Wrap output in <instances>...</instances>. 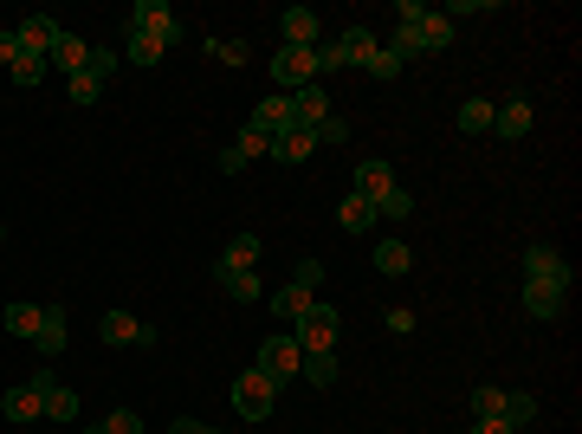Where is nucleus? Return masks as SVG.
<instances>
[{"label": "nucleus", "mask_w": 582, "mask_h": 434, "mask_svg": "<svg viewBox=\"0 0 582 434\" xmlns=\"http://www.w3.org/2000/svg\"><path fill=\"white\" fill-rule=\"evenodd\" d=\"M279 33H285V46L317 52V13H311V7H285V13H279Z\"/></svg>", "instance_id": "f8f14e48"}, {"label": "nucleus", "mask_w": 582, "mask_h": 434, "mask_svg": "<svg viewBox=\"0 0 582 434\" xmlns=\"http://www.w3.org/2000/svg\"><path fill=\"white\" fill-rule=\"evenodd\" d=\"M272 156L279 162H311L317 156V130H304V124H291L279 143H272Z\"/></svg>", "instance_id": "6ab92c4d"}, {"label": "nucleus", "mask_w": 582, "mask_h": 434, "mask_svg": "<svg viewBox=\"0 0 582 434\" xmlns=\"http://www.w3.org/2000/svg\"><path fill=\"white\" fill-rule=\"evenodd\" d=\"M85 59H91V46H85V39H78V33H65V26H59V39H52V52H46V65H59V72H85Z\"/></svg>", "instance_id": "4468645a"}, {"label": "nucleus", "mask_w": 582, "mask_h": 434, "mask_svg": "<svg viewBox=\"0 0 582 434\" xmlns=\"http://www.w3.org/2000/svg\"><path fill=\"white\" fill-rule=\"evenodd\" d=\"M473 434H518V428H511L505 415H485V422H473Z\"/></svg>", "instance_id": "c03bdc74"}, {"label": "nucleus", "mask_w": 582, "mask_h": 434, "mask_svg": "<svg viewBox=\"0 0 582 434\" xmlns=\"http://www.w3.org/2000/svg\"><path fill=\"white\" fill-rule=\"evenodd\" d=\"M91 434H143V415H136V409H110Z\"/></svg>", "instance_id": "473e14b6"}, {"label": "nucleus", "mask_w": 582, "mask_h": 434, "mask_svg": "<svg viewBox=\"0 0 582 434\" xmlns=\"http://www.w3.org/2000/svg\"><path fill=\"white\" fill-rule=\"evenodd\" d=\"M0 240H7V227H0Z\"/></svg>", "instance_id": "de8ad7c7"}, {"label": "nucleus", "mask_w": 582, "mask_h": 434, "mask_svg": "<svg viewBox=\"0 0 582 434\" xmlns=\"http://www.w3.org/2000/svg\"><path fill=\"white\" fill-rule=\"evenodd\" d=\"M123 52H130V65H156L169 46H162L156 33H136V26H130V46H123Z\"/></svg>", "instance_id": "c756f323"}, {"label": "nucleus", "mask_w": 582, "mask_h": 434, "mask_svg": "<svg viewBox=\"0 0 582 434\" xmlns=\"http://www.w3.org/2000/svg\"><path fill=\"white\" fill-rule=\"evenodd\" d=\"M337 52H343V65H356V72H363V65H369V59H376V52H382L376 26H350V33L337 39Z\"/></svg>", "instance_id": "ddd939ff"}, {"label": "nucleus", "mask_w": 582, "mask_h": 434, "mask_svg": "<svg viewBox=\"0 0 582 434\" xmlns=\"http://www.w3.org/2000/svg\"><path fill=\"white\" fill-rule=\"evenodd\" d=\"M272 78H279V91L317 85V52H304V46H279V52H272Z\"/></svg>", "instance_id": "20e7f679"}, {"label": "nucleus", "mask_w": 582, "mask_h": 434, "mask_svg": "<svg viewBox=\"0 0 582 434\" xmlns=\"http://www.w3.org/2000/svg\"><path fill=\"white\" fill-rule=\"evenodd\" d=\"M498 409H505V389H492V383L473 389V422H485V415H498Z\"/></svg>", "instance_id": "e433bc0d"}, {"label": "nucleus", "mask_w": 582, "mask_h": 434, "mask_svg": "<svg viewBox=\"0 0 582 434\" xmlns=\"http://www.w3.org/2000/svg\"><path fill=\"white\" fill-rule=\"evenodd\" d=\"M369 260H376L382 279H401L414 266V253H408V240H376V253H369Z\"/></svg>", "instance_id": "aec40b11"}, {"label": "nucleus", "mask_w": 582, "mask_h": 434, "mask_svg": "<svg viewBox=\"0 0 582 434\" xmlns=\"http://www.w3.org/2000/svg\"><path fill=\"white\" fill-rule=\"evenodd\" d=\"M7 331H13V337H33V331H39V305L13 298V305H7Z\"/></svg>", "instance_id": "2f4dec72"}, {"label": "nucleus", "mask_w": 582, "mask_h": 434, "mask_svg": "<svg viewBox=\"0 0 582 434\" xmlns=\"http://www.w3.org/2000/svg\"><path fill=\"white\" fill-rule=\"evenodd\" d=\"M240 169H246V156H240V149L227 143V149H220V175H240Z\"/></svg>", "instance_id": "a18cd8bd"}, {"label": "nucleus", "mask_w": 582, "mask_h": 434, "mask_svg": "<svg viewBox=\"0 0 582 434\" xmlns=\"http://www.w3.org/2000/svg\"><path fill=\"white\" fill-rule=\"evenodd\" d=\"M169 434H220V428H207V422H194V415H182V422H169Z\"/></svg>", "instance_id": "49530a36"}, {"label": "nucleus", "mask_w": 582, "mask_h": 434, "mask_svg": "<svg viewBox=\"0 0 582 434\" xmlns=\"http://www.w3.org/2000/svg\"><path fill=\"white\" fill-rule=\"evenodd\" d=\"M337 324H343L337 305H317L311 298V305L291 318V337H298V350H337Z\"/></svg>", "instance_id": "f257e3e1"}, {"label": "nucleus", "mask_w": 582, "mask_h": 434, "mask_svg": "<svg viewBox=\"0 0 582 434\" xmlns=\"http://www.w3.org/2000/svg\"><path fill=\"white\" fill-rule=\"evenodd\" d=\"M408 214H414V195H408V188H388V195L376 201V221H408Z\"/></svg>", "instance_id": "c85d7f7f"}, {"label": "nucleus", "mask_w": 582, "mask_h": 434, "mask_svg": "<svg viewBox=\"0 0 582 434\" xmlns=\"http://www.w3.org/2000/svg\"><path fill=\"white\" fill-rule=\"evenodd\" d=\"M518 305L531 311V318H563V305H570V292H557V286H544V279H524V292H518Z\"/></svg>", "instance_id": "9d476101"}, {"label": "nucleus", "mask_w": 582, "mask_h": 434, "mask_svg": "<svg viewBox=\"0 0 582 434\" xmlns=\"http://www.w3.org/2000/svg\"><path fill=\"white\" fill-rule=\"evenodd\" d=\"M285 104H291V124H304V130H317L330 117V91L324 85H298V91H285Z\"/></svg>", "instance_id": "6e6552de"}, {"label": "nucleus", "mask_w": 582, "mask_h": 434, "mask_svg": "<svg viewBox=\"0 0 582 434\" xmlns=\"http://www.w3.org/2000/svg\"><path fill=\"white\" fill-rule=\"evenodd\" d=\"M33 344L46 350V357H59V350H65V305H39V331H33Z\"/></svg>", "instance_id": "dca6fc26"}, {"label": "nucleus", "mask_w": 582, "mask_h": 434, "mask_svg": "<svg viewBox=\"0 0 582 434\" xmlns=\"http://www.w3.org/2000/svg\"><path fill=\"white\" fill-rule=\"evenodd\" d=\"M304 305H311V286H298V279H291V286H279V292H272V318H298Z\"/></svg>", "instance_id": "a878e982"}, {"label": "nucleus", "mask_w": 582, "mask_h": 434, "mask_svg": "<svg viewBox=\"0 0 582 434\" xmlns=\"http://www.w3.org/2000/svg\"><path fill=\"white\" fill-rule=\"evenodd\" d=\"M97 331H104V344H136V337H143V324L130 318V311H104V324H97Z\"/></svg>", "instance_id": "b1692460"}, {"label": "nucleus", "mask_w": 582, "mask_h": 434, "mask_svg": "<svg viewBox=\"0 0 582 434\" xmlns=\"http://www.w3.org/2000/svg\"><path fill=\"white\" fill-rule=\"evenodd\" d=\"M492 111H498L492 98H466V104H460V130H466V137H479V130H492Z\"/></svg>", "instance_id": "bb28decb"}, {"label": "nucleus", "mask_w": 582, "mask_h": 434, "mask_svg": "<svg viewBox=\"0 0 582 434\" xmlns=\"http://www.w3.org/2000/svg\"><path fill=\"white\" fill-rule=\"evenodd\" d=\"M363 72H369V78H401V59H395V52H376Z\"/></svg>", "instance_id": "ea45409f"}, {"label": "nucleus", "mask_w": 582, "mask_h": 434, "mask_svg": "<svg viewBox=\"0 0 582 434\" xmlns=\"http://www.w3.org/2000/svg\"><path fill=\"white\" fill-rule=\"evenodd\" d=\"M207 59H220V65H246V39H207Z\"/></svg>", "instance_id": "c9c22d12"}, {"label": "nucleus", "mask_w": 582, "mask_h": 434, "mask_svg": "<svg viewBox=\"0 0 582 434\" xmlns=\"http://www.w3.org/2000/svg\"><path fill=\"white\" fill-rule=\"evenodd\" d=\"M337 227H343V234H369V227H376V201H363V195H343Z\"/></svg>", "instance_id": "5701e85b"}, {"label": "nucleus", "mask_w": 582, "mask_h": 434, "mask_svg": "<svg viewBox=\"0 0 582 434\" xmlns=\"http://www.w3.org/2000/svg\"><path fill=\"white\" fill-rule=\"evenodd\" d=\"M233 305H259V273H214Z\"/></svg>", "instance_id": "cd10ccee"}, {"label": "nucleus", "mask_w": 582, "mask_h": 434, "mask_svg": "<svg viewBox=\"0 0 582 434\" xmlns=\"http://www.w3.org/2000/svg\"><path fill=\"white\" fill-rule=\"evenodd\" d=\"M317 72H343V52H337V39H317Z\"/></svg>", "instance_id": "a19ab883"}, {"label": "nucleus", "mask_w": 582, "mask_h": 434, "mask_svg": "<svg viewBox=\"0 0 582 434\" xmlns=\"http://www.w3.org/2000/svg\"><path fill=\"white\" fill-rule=\"evenodd\" d=\"M259 253H266V247H259V234H233L227 247H220L214 273H259Z\"/></svg>", "instance_id": "1a4fd4ad"}, {"label": "nucleus", "mask_w": 582, "mask_h": 434, "mask_svg": "<svg viewBox=\"0 0 582 434\" xmlns=\"http://www.w3.org/2000/svg\"><path fill=\"white\" fill-rule=\"evenodd\" d=\"M524 279H544V286H557V292H570V260H563L557 247H544V240H537V247H524Z\"/></svg>", "instance_id": "39448f33"}, {"label": "nucleus", "mask_w": 582, "mask_h": 434, "mask_svg": "<svg viewBox=\"0 0 582 434\" xmlns=\"http://www.w3.org/2000/svg\"><path fill=\"white\" fill-rule=\"evenodd\" d=\"M0 415H7V422H39V389L33 383H13L7 396H0Z\"/></svg>", "instance_id": "a211bd4d"}, {"label": "nucleus", "mask_w": 582, "mask_h": 434, "mask_svg": "<svg viewBox=\"0 0 582 434\" xmlns=\"http://www.w3.org/2000/svg\"><path fill=\"white\" fill-rule=\"evenodd\" d=\"M97 98H104V78H97L91 65H85V72L72 78V104H97Z\"/></svg>", "instance_id": "f704fd0d"}, {"label": "nucleus", "mask_w": 582, "mask_h": 434, "mask_svg": "<svg viewBox=\"0 0 582 434\" xmlns=\"http://www.w3.org/2000/svg\"><path fill=\"white\" fill-rule=\"evenodd\" d=\"M298 376H304L311 389H330V383H337V350H304Z\"/></svg>", "instance_id": "4be33fe9"}, {"label": "nucleus", "mask_w": 582, "mask_h": 434, "mask_svg": "<svg viewBox=\"0 0 582 434\" xmlns=\"http://www.w3.org/2000/svg\"><path fill=\"white\" fill-rule=\"evenodd\" d=\"M382 52H395L401 65H408V59H421V39H414V26H395V33H388V46H382Z\"/></svg>", "instance_id": "72a5a7b5"}, {"label": "nucleus", "mask_w": 582, "mask_h": 434, "mask_svg": "<svg viewBox=\"0 0 582 434\" xmlns=\"http://www.w3.org/2000/svg\"><path fill=\"white\" fill-rule=\"evenodd\" d=\"M388 188H395V169H388L382 156H369L363 169H356V188H350V195H363V201H382Z\"/></svg>", "instance_id": "2eb2a0df"}, {"label": "nucleus", "mask_w": 582, "mask_h": 434, "mask_svg": "<svg viewBox=\"0 0 582 434\" xmlns=\"http://www.w3.org/2000/svg\"><path fill=\"white\" fill-rule=\"evenodd\" d=\"M52 65L46 59H33V52H20V65H13V85H39V78H46Z\"/></svg>", "instance_id": "4c0bfd02"}, {"label": "nucleus", "mask_w": 582, "mask_h": 434, "mask_svg": "<svg viewBox=\"0 0 582 434\" xmlns=\"http://www.w3.org/2000/svg\"><path fill=\"white\" fill-rule=\"evenodd\" d=\"M33 389H39V415H46V422H78V389H65L52 370H39Z\"/></svg>", "instance_id": "423d86ee"}, {"label": "nucleus", "mask_w": 582, "mask_h": 434, "mask_svg": "<svg viewBox=\"0 0 582 434\" xmlns=\"http://www.w3.org/2000/svg\"><path fill=\"white\" fill-rule=\"evenodd\" d=\"M233 149H240L246 162H259V156H272V137L259 124H240V137H233Z\"/></svg>", "instance_id": "7c9ffc66"}, {"label": "nucleus", "mask_w": 582, "mask_h": 434, "mask_svg": "<svg viewBox=\"0 0 582 434\" xmlns=\"http://www.w3.org/2000/svg\"><path fill=\"white\" fill-rule=\"evenodd\" d=\"M253 124H259V130H266V137H272V143H279V137H285V130H291V104H285V91H272V98H266V104H259V111H253Z\"/></svg>", "instance_id": "412c9836"}, {"label": "nucleus", "mask_w": 582, "mask_h": 434, "mask_svg": "<svg viewBox=\"0 0 582 434\" xmlns=\"http://www.w3.org/2000/svg\"><path fill=\"white\" fill-rule=\"evenodd\" d=\"M492 130H498V137H511V143H518L524 130H531V104H524V98H505V104L492 111Z\"/></svg>", "instance_id": "f3484780"}, {"label": "nucleus", "mask_w": 582, "mask_h": 434, "mask_svg": "<svg viewBox=\"0 0 582 434\" xmlns=\"http://www.w3.org/2000/svg\"><path fill=\"white\" fill-rule=\"evenodd\" d=\"M298 363H304L298 337H291V331H272L266 344H259V363H253V370H266L272 383H291V376H298Z\"/></svg>", "instance_id": "7ed1b4c3"}, {"label": "nucleus", "mask_w": 582, "mask_h": 434, "mask_svg": "<svg viewBox=\"0 0 582 434\" xmlns=\"http://www.w3.org/2000/svg\"><path fill=\"white\" fill-rule=\"evenodd\" d=\"M324 143H350V124H343L337 111H330L324 124H317V149H324Z\"/></svg>", "instance_id": "58836bf2"}, {"label": "nucleus", "mask_w": 582, "mask_h": 434, "mask_svg": "<svg viewBox=\"0 0 582 434\" xmlns=\"http://www.w3.org/2000/svg\"><path fill=\"white\" fill-rule=\"evenodd\" d=\"M291 279H298V286H311V292H317V279H324V266H317V260H298V273H291Z\"/></svg>", "instance_id": "37998d69"}, {"label": "nucleus", "mask_w": 582, "mask_h": 434, "mask_svg": "<svg viewBox=\"0 0 582 434\" xmlns=\"http://www.w3.org/2000/svg\"><path fill=\"white\" fill-rule=\"evenodd\" d=\"M13 33H20V52L46 59V52H52V39H59V26H52V13H26V20L13 26Z\"/></svg>", "instance_id": "9b49d317"}, {"label": "nucleus", "mask_w": 582, "mask_h": 434, "mask_svg": "<svg viewBox=\"0 0 582 434\" xmlns=\"http://www.w3.org/2000/svg\"><path fill=\"white\" fill-rule=\"evenodd\" d=\"M130 26H136V33H156L162 46H182V20H175L162 0H136V7H130Z\"/></svg>", "instance_id": "0eeeda50"}, {"label": "nucleus", "mask_w": 582, "mask_h": 434, "mask_svg": "<svg viewBox=\"0 0 582 434\" xmlns=\"http://www.w3.org/2000/svg\"><path fill=\"white\" fill-rule=\"evenodd\" d=\"M498 415H505L511 428H531V422H537V396H524V389H505V409H498Z\"/></svg>", "instance_id": "393cba45"}, {"label": "nucleus", "mask_w": 582, "mask_h": 434, "mask_svg": "<svg viewBox=\"0 0 582 434\" xmlns=\"http://www.w3.org/2000/svg\"><path fill=\"white\" fill-rule=\"evenodd\" d=\"M272 402H279V383H272L266 370H246L240 383H233V409H240L246 422H266V415H272Z\"/></svg>", "instance_id": "f03ea898"}, {"label": "nucleus", "mask_w": 582, "mask_h": 434, "mask_svg": "<svg viewBox=\"0 0 582 434\" xmlns=\"http://www.w3.org/2000/svg\"><path fill=\"white\" fill-rule=\"evenodd\" d=\"M0 65H7V72L20 65V33H13V26H0Z\"/></svg>", "instance_id": "79ce46f5"}]
</instances>
